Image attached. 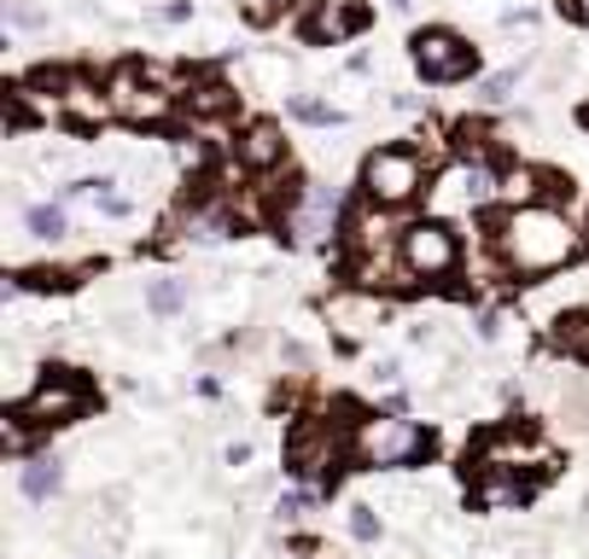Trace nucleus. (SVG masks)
I'll return each mask as SVG.
<instances>
[{"label":"nucleus","mask_w":589,"mask_h":559,"mask_svg":"<svg viewBox=\"0 0 589 559\" xmlns=\"http://www.w3.org/2000/svg\"><path fill=\"white\" fill-rule=\"evenodd\" d=\"M566 257H578V227L555 204H525L502 222V262L514 275H548Z\"/></svg>","instance_id":"nucleus-1"},{"label":"nucleus","mask_w":589,"mask_h":559,"mask_svg":"<svg viewBox=\"0 0 589 559\" xmlns=\"http://www.w3.org/2000/svg\"><path fill=\"white\" fill-rule=\"evenodd\" d=\"M426 449H432V438L415 420H397V413H368L351 431V454L362 466H409Z\"/></svg>","instance_id":"nucleus-2"},{"label":"nucleus","mask_w":589,"mask_h":559,"mask_svg":"<svg viewBox=\"0 0 589 559\" xmlns=\"http://www.w3.org/2000/svg\"><path fill=\"white\" fill-rule=\"evenodd\" d=\"M83 413H88V385L76 379V373H47V379L18 402V420L24 426H71V420H83Z\"/></svg>","instance_id":"nucleus-3"},{"label":"nucleus","mask_w":589,"mask_h":559,"mask_svg":"<svg viewBox=\"0 0 589 559\" xmlns=\"http://www.w3.org/2000/svg\"><path fill=\"white\" fill-rule=\"evenodd\" d=\"M362 186H368V198L374 204H409L420 193V158L415 152H374L368 158V170H362Z\"/></svg>","instance_id":"nucleus-4"},{"label":"nucleus","mask_w":589,"mask_h":559,"mask_svg":"<svg viewBox=\"0 0 589 559\" xmlns=\"http://www.w3.org/2000/svg\"><path fill=\"white\" fill-rule=\"evenodd\" d=\"M456 234L443 222H420V227H409L403 234V268H409L415 280H443L456 268Z\"/></svg>","instance_id":"nucleus-5"},{"label":"nucleus","mask_w":589,"mask_h":559,"mask_svg":"<svg viewBox=\"0 0 589 559\" xmlns=\"http://www.w3.org/2000/svg\"><path fill=\"white\" fill-rule=\"evenodd\" d=\"M415 65L432 82H456V76L473 71V47H467L456 30H420L415 35Z\"/></svg>","instance_id":"nucleus-6"},{"label":"nucleus","mask_w":589,"mask_h":559,"mask_svg":"<svg viewBox=\"0 0 589 559\" xmlns=\"http://www.w3.org/2000/svg\"><path fill=\"white\" fill-rule=\"evenodd\" d=\"M333 454H339L333 426H321V420H298V426H292V438H287V466L298 472V479H315V472H328Z\"/></svg>","instance_id":"nucleus-7"},{"label":"nucleus","mask_w":589,"mask_h":559,"mask_svg":"<svg viewBox=\"0 0 589 559\" xmlns=\"http://www.w3.org/2000/svg\"><path fill=\"white\" fill-rule=\"evenodd\" d=\"M496 193H502V186L491 175V163H461V170L443 175L438 204H443V211H479V204H491Z\"/></svg>","instance_id":"nucleus-8"},{"label":"nucleus","mask_w":589,"mask_h":559,"mask_svg":"<svg viewBox=\"0 0 589 559\" xmlns=\"http://www.w3.org/2000/svg\"><path fill=\"white\" fill-rule=\"evenodd\" d=\"M333 222H339V193L333 186H310V193L287 211V227L298 234V245H321L333 234Z\"/></svg>","instance_id":"nucleus-9"},{"label":"nucleus","mask_w":589,"mask_h":559,"mask_svg":"<svg viewBox=\"0 0 589 559\" xmlns=\"http://www.w3.org/2000/svg\"><path fill=\"white\" fill-rule=\"evenodd\" d=\"M328 321L339 326L344 338H362V333H374V326L385 321V298H374V292H344V298L328 303Z\"/></svg>","instance_id":"nucleus-10"},{"label":"nucleus","mask_w":589,"mask_h":559,"mask_svg":"<svg viewBox=\"0 0 589 559\" xmlns=\"http://www.w3.org/2000/svg\"><path fill=\"white\" fill-rule=\"evenodd\" d=\"M111 106L124 111V117H135V122H147V117H164V94L140 88V71L124 65V71L111 76Z\"/></svg>","instance_id":"nucleus-11"},{"label":"nucleus","mask_w":589,"mask_h":559,"mask_svg":"<svg viewBox=\"0 0 589 559\" xmlns=\"http://www.w3.org/2000/svg\"><path fill=\"white\" fill-rule=\"evenodd\" d=\"M280 158H287V140H280L275 122H251V129L239 135V163H246V170H275Z\"/></svg>","instance_id":"nucleus-12"},{"label":"nucleus","mask_w":589,"mask_h":559,"mask_svg":"<svg viewBox=\"0 0 589 559\" xmlns=\"http://www.w3.org/2000/svg\"><path fill=\"white\" fill-rule=\"evenodd\" d=\"M351 30H362V7H356V0H321V12L310 18L315 41H344Z\"/></svg>","instance_id":"nucleus-13"},{"label":"nucleus","mask_w":589,"mask_h":559,"mask_svg":"<svg viewBox=\"0 0 589 559\" xmlns=\"http://www.w3.org/2000/svg\"><path fill=\"white\" fill-rule=\"evenodd\" d=\"M525 495H532V479H502V472H484L479 479V507H520Z\"/></svg>","instance_id":"nucleus-14"},{"label":"nucleus","mask_w":589,"mask_h":559,"mask_svg":"<svg viewBox=\"0 0 589 559\" xmlns=\"http://www.w3.org/2000/svg\"><path fill=\"white\" fill-rule=\"evenodd\" d=\"M58 484H65L58 461H30V466H24V495H30V502H53Z\"/></svg>","instance_id":"nucleus-15"},{"label":"nucleus","mask_w":589,"mask_h":559,"mask_svg":"<svg viewBox=\"0 0 589 559\" xmlns=\"http://www.w3.org/2000/svg\"><path fill=\"white\" fill-rule=\"evenodd\" d=\"M30 234L35 239H65V211H58V204H30Z\"/></svg>","instance_id":"nucleus-16"},{"label":"nucleus","mask_w":589,"mask_h":559,"mask_svg":"<svg viewBox=\"0 0 589 559\" xmlns=\"http://www.w3.org/2000/svg\"><path fill=\"white\" fill-rule=\"evenodd\" d=\"M228 106H234V94L222 88V82H211V88H199V94L188 99V111H193V117H222Z\"/></svg>","instance_id":"nucleus-17"},{"label":"nucleus","mask_w":589,"mask_h":559,"mask_svg":"<svg viewBox=\"0 0 589 559\" xmlns=\"http://www.w3.org/2000/svg\"><path fill=\"white\" fill-rule=\"evenodd\" d=\"M65 106H71L76 117H83V122H94V117H106V99H99L94 88H83V82H71V88H65Z\"/></svg>","instance_id":"nucleus-18"},{"label":"nucleus","mask_w":589,"mask_h":559,"mask_svg":"<svg viewBox=\"0 0 589 559\" xmlns=\"http://www.w3.org/2000/svg\"><path fill=\"white\" fill-rule=\"evenodd\" d=\"M555 338H560L566 350H578V356H589V315H560Z\"/></svg>","instance_id":"nucleus-19"},{"label":"nucleus","mask_w":589,"mask_h":559,"mask_svg":"<svg viewBox=\"0 0 589 559\" xmlns=\"http://www.w3.org/2000/svg\"><path fill=\"white\" fill-rule=\"evenodd\" d=\"M188 234L193 239H228V216H222V211H193L188 216Z\"/></svg>","instance_id":"nucleus-20"},{"label":"nucleus","mask_w":589,"mask_h":559,"mask_svg":"<svg viewBox=\"0 0 589 559\" xmlns=\"http://www.w3.org/2000/svg\"><path fill=\"white\" fill-rule=\"evenodd\" d=\"M147 303L158 309V315H175V309H181V286H175V280H152Z\"/></svg>","instance_id":"nucleus-21"},{"label":"nucleus","mask_w":589,"mask_h":559,"mask_svg":"<svg viewBox=\"0 0 589 559\" xmlns=\"http://www.w3.org/2000/svg\"><path fill=\"white\" fill-rule=\"evenodd\" d=\"M292 117H298V122H333L339 111L321 106V99H303V94H298V99H292Z\"/></svg>","instance_id":"nucleus-22"},{"label":"nucleus","mask_w":589,"mask_h":559,"mask_svg":"<svg viewBox=\"0 0 589 559\" xmlns=\"http://www.w3.org/2000/svg\"><path fill=\"white\" fill-rule=\"evenodd\" d=\"M351 530L362 536V542H374V536H379V525H374V513H368V507H351Z\"/></svg>","instance_id":"nucleus-23"},{"label":"nucleus","mask_w":589,"mask_h":559,"mask_svg":"<svg viewBox=\"0 0 589 559\" xmlns=\"http://www.w3.org/2000/svg\"><path fill=\"white\" fill-rule=\"evenodd\" d=\"M507 94H514V71H502V76L484 82V99H507Z\"/></svg>","instance_id":"nucleus-24"},{"label":"nucleus","mask_w":589,"mask_h":559,"mask_svg":"<svg viewBox=\"0 0 589 559\" xmlns=\"http://www.w3.org/2000/svg\"><path fill=\"white\" fill-rule=\"evenodd\" d=\"M246 12H251V18H257V24H263V18H269L275 7H269V0H246Z\"/></svg>","instance_id":"nucleus-25"},{"label":"nucleus","mask_w":589,"mask_h":559,"mask_svg":"<svg viewBox=\"0 0 589 559\" xmlns=\"http://www.w3.org/2000/svg\"><path fill=\"white\" fill-rule=\"evenodd\" d=\"M303 559H339L333 548H321V542H310V548H303Z\"/></svg>","instance_id":"nucleus-26"},{"label":"nucleus","mask_w":589,"mask_h":559,"mask_svg":"<svg viewBox=\"0 0 589 559\" xmlns=\"http://www.w3.org/2000/svg\"><path fill=\"white\" fill-rule=\"evenodd\" d=\"M292 7H315V0H292Z\"/></svg>","instance_id":"nucleus-27"}]
</instances>
